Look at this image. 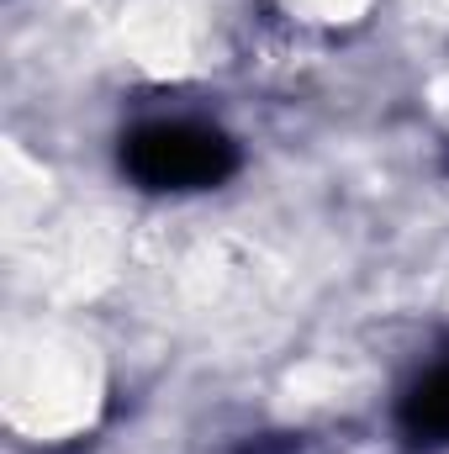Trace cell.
<instances>
[{
	"instance_id": "cell-1",
	"label": "cell",
	"mask_w": 449,
	"mask_h": 454,
	"mask_svg": "<svg viewBox=\"0 0 449 454\" xmlns=\"http://www.w3.org/2000/svg\"><path fill=\"white\" fill-rule=\"evenodd\" d=\"M122 164L154 191H201L232 169V143L196 121H154L132 132Z\"/></svg>"
},
{
	"instance_id": "cell-2",
	"label": "cell",
	"mask_w": 449,
	"mask_h": 454,
	"mask_svg": "<svg viewBox=\"0 0 449 454\" xmlns=\"http://www.w3.org/2000/svg\"><path fill=\"white\" fill-rule=\"evenodd\" d=\"M402 423L423 444H449V364L413 386V396L402 402Z\"/></svg>"
}]
</instances>
